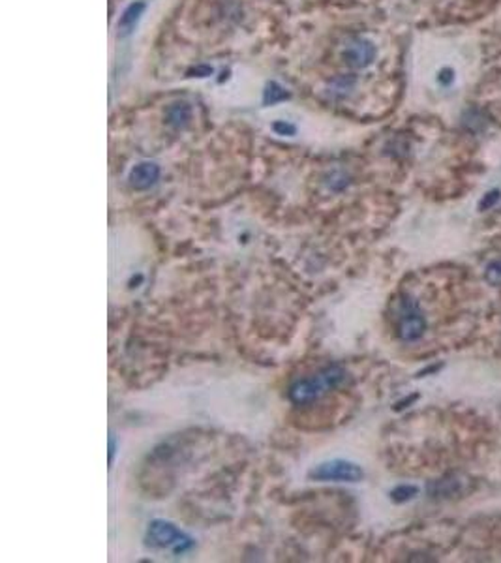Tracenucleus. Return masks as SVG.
Instances as JSON below:
<instances>
[{
    "label": "nucleus",
    "instance_id": "obj_3",
    "mask_svg": "<svg viewBox=\"0 0 501 563\" xmlns=\"http://www.w3.org/2000/svg\"><path fill=\"white\" fill-rule=\"evenodd\" d=\"M308 479L317 482H359L364 479V470L352 460L334 458L312 468Z\"/></svg>",
    "mask_w": 501,
    "mask_h": 563
},
{
    "label": "nucleus",
    "instance_id": "obj_7",
    "mask_svg": "<svg viewBox=\"0 0 501 563\" xmlns=\"http://www.w3.org/2000/svg\"><path fill=\"white\" fill-rule=\"evenodd\" d=\"M191 115H194V111H191L190 103L181 100V102L171 103L166 109V123L171 128L182 130L191 123Z\"/></svg>",
    "mask_w": 501,
    "mask_h": 563
},
{
    "label": "nucleus",
    "instance_id": "obj_9",
    "mask_svg": "<svg viewBox=\"0 0 501 563\" xmlns=\"http://www.w3.org/2000/svg\"><path fill=\"white\" fill-rule=\"evenodd\" d=\"M288 98H290V94L285 93L284 88L280 87L278 83H269V85H267V88H265L263 102L267 103V105H274V103L284 102V100H288Z\"/></svg>",
    "mask_w": 501,
    "mask_h": 563
},
{
    "label": "nucleus",
    "instance_id": "obj_8",
    "mask_svg": "<svg viewBox=\"0 0 501 563\" xmlns=\"http://www.w3.org/2000/svg\"><path fill=\"white\" fill-rule=\"evenodd\" d=\"M145 10V4L143 2H134L126 8V11L122 14L119 21V29H132L135 25V21L139 19V16Z\"/></svg>",
    "mask_w": 501,
    "mask_h": 563
},
{
    "label": "nucleus",
    "instance_id": "obj_11",
    "mask_svg": "<svg viewBox=\"0 0 501 563\" xmlns=\"http://www.w3.org/2000/svg\"><path fill=\"white\" fill-rule=\"evenodd\" d=\"M485 280L494 287L501 286V259H497V262L490 263V265L486 267Z\"/></svg>",
    "mask_w": 501,
    "mask_h": 563
},
{
    "label": "nucleus",
    "instance_id": "obj_10",
    "mask_svg": "<svg viewBox=\"0 0 501 563\" xmlns=\"http://www.w3.org/2000/svg\"><path fill=\"white\" fill-rule=\"evenodd\" d=\"M417 494H418V488L413 487V485H400V487L391 490V500H393L394 503H406L409 502V500H413Z\"/></svg>",
    "mask_w": 501,
    "mask_h": 563
},
{
    "label": "nucleus",
    "instance_id": "obj_12",
    "mask_svg": "<svg viewBox=\"0 0 501 563\" xmlns=\"http://www.w3.org/2000/svg\"><path fill=\"white\" fill-rule=\"evenodd\" d=\"M500 197H501L500 190H492L490 194H486V195H485V200L480 201V203H479V209H480V210H488V209H490V207L496 205L497 201H500Z\"/></svg>",
    "mask_w": 501,
    "mask_h": 563
},
{
    "label": "nucleus",
    "instance_id": "obj_5",
    "mask_svg": "<svg viewBox=\"0 0 501 563\" xmlns=\"http://www.w3.org/2000/svg\"><path fill=\"white\" fill-rule=\"evenodd\" d=\"M374 58H376V46L364 38H352L342 51V61L352 68L370 66Z\"/></svg>",
    "mask_w": 501,
    "mask_h": 563
},
{
    "label": "nucleus",
    "instance_id": "obj_4",
    "mask_svg": "<svg viewBox=\"0 0 501 563\" xmlns=\"http://www.w3.org/2000/svg\"><path fill=\"white\" fill-rule=\"evenodd\" d=\"M424 331H426V319L417 304L411 299L404 301L400 314H398V336L402 338L404 342H415L423 336Z\"/></svg>",
    "mask_w": 501,
    "mask_h": 563
},
{
    "label": "nucleus",
    "instance_id": "obj_13",
    "mask_svg": "<svg viewBox=\"0 0 501 563\" xmlns=\"http://www.w3.org/2000/svg\"><path fill=\"white\" fill-rule=\"evenodd\" d=\"M274 132L280 133V135H295V126L290 123H282V120H278V123H274Z\"/></svg>",
    "mask_w": 501,
    "mask_h": 563
},
{
    "label": "nucleus",
    "instance_id": "obj_14",
    "mask_svg": "<svg viewBox=\"0 0 501 563\" xmlns=\"http://www.w3.org/2000/svg\"><path fill=\"white\" fill-rule=\"evenodd\" d=\"M115 456H117V440H115L113 434H109V440H107V464H109V468L113 466Z\"/></svg>",
    "mask_w": 501,
    "mask_h": 563
},
{
    "label": "nucleus",
    "instance_id": "obj_1",
    "mask_svg": "<svg viewBox=\"0 0 501 563\" xmlns=\"http://www.w3.org/2000/svg\"><path fill=\"white\" fill-rule=\"evenodd\" d=\"M347 372L338 364L325 366L317 374L310 378H302L295 381L290 387V400L295 406H310L321 394L329 393L332 389H338L340 385L346 383Z\"/></svg>",
    "mask_w": 501,
    "mask_h": 563
},
{
    "label": "nucleus",
    "instance_id": "obj_6",
    "mask_svg": "<svg viewBox=\"0 0 501 563\" xmlns=\"http://www.w3.org/2000/svg\"><path fill=\"white\" fill-rule=\"evenodd\" d=\"M160 179V165L154 162H141L130 171V186L137 192L149 190Z\"/></svg>",
    "mask_w": 501,
    "mask_h": 563
},
{
    "label": "nucleus",
    "instance_id": "obj_2",
    "mask_svg": "<svg viewBox=\"0 0 501 563\" xmlns=\"http://www.w3.org/2000/svg\"><path fill=\"white\" fill-rule=\"evenodd\" d=\"M145 544L152 550H171L175 556H182L196 547V541L176 524L156 518L147 527Z\"/></svg>",
    "mask_w": 501,
    "mask_h": 563
}]
</instances>
